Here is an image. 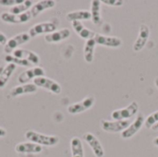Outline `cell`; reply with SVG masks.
I'll return each mask as SVG.
<instances>
[{
  "instance_id": "4",
  "label": "cell",
  "mask_w": 158,
  "mask_h": 157,
  "mask_svg": "<svg viewBox=\"0 0 158 157\" xmlns=\"http://www.w3.org/2000/svg\"><path fill=\"white\" fill-rule=\"evenodd\" d=\"M95 103V98L94 96H87L80 102L71 104L68 106L67 110L70 115H77L85 112L92 108Z\"/></svg>"
},
{
  "instance_id": "29",
  "label": "cell",
  "mask_w": 158,
  "mask_h": 157,
  "mask_svg": "<svg viewBox=\"0 0 158 157\" xmlns=\"http://www.w3.org/2000/svg\"><path fill=\"white\" fill-rule=\"evenodd\" d=\"M101 2L107 6H119L123 5V1H121V0H103Z\"/></svg>"
},
{
  "instance_id": "32",
  "label": "cell",
  "mask_w": 158,
  "mask_h": 157,
  "mask_svg": "<svg viewBox=\"0 0 158 157\" xmlns=\"http://www.w3.org/2000/svg\"><path fill=\"white\" fill-rule=\"evenodd\" d=\"M153 143H154V145H155V146L158 147V137H156V138H155V139H154Z\"/></svg>"
},
{
  "instance_id": "3",
  "label": "cell",
  "mask_w": 158,
  "mask_h": 157,
  "mask_svg": "<svg viewBox=\"0 0 158 157\" xmlns=\"http://www.w3.org/2000/svg\"><path fill=\"white\" fill-rule=\"evenodd\" d=\"M139 111V104L133 101L128 106L115 110L111 113L113 120H129L131 118L135 116Z\"/></svg>"
},
{
  "instance_id": "31",
  "label": "cell",
  "mask_w": 158,
  "mask_h": 157,
  "mask_svg": "<svg viewBox=\"0 0 158 157\" xmlns=\"http://www.w3.org/2000/svg\"><path fill=\"white\" fill-rule=\"evenodd\" d=\"M6 135V130L0 127V138H4Z\"/></svg>"
},
{
  "instance_id": "2",
  "label": "cell",
  "mask_w": 158,
  "mask_h": 157,
  "mask_svg": "<svg viewBox=\"0 0 158 157\" xmlns=\"http://www.w3.org/2000/svg\"><path fill=\"white\" fill-rule=\"evenodd\" d=\"M31 40V36L29 35L28 32H21L19 33L13 37H11L9 40H7L6 43L4 45V52L6 55L12 54L17 48L22 44L27 43Z\"/></svg>"
},
{
  "instance_id": "15",
  "label": "cell",
  "mask_w": 158,
  "mask_h": 157,
  "mask_svg": "<svg viewBox=\"0 0 158 157\" xmlns=\"http://www.w3.org/2000/svg\"><path fill=\"white\" fill-rule=\"evenodd\" d=\"M12 56L15 57L20 58V59L26 60V61L30 62L32 66L38 65L40 63L39 56L36 53L30 51V50H27V49H22V48L17 49L12 53Z\"/></svg>"
},
{
  "instance_id": "11",
  "label": "cell",
  "mask_w": 158,
  "mask_h": 157,
  "mask_svg": "<svg viewBox=\"0 0 158 157\" xmlns=\"http://www.w3.org/2000/svg\"><path fill=\"white\" fill-rule=\"evenodd\" d=\"M45 75L44 69L41 67H33L25 71H23L18 78V81L20 84H26L31 80H34L39 77H44Z\"/></svg>"
},
{
  "instance_id": "35",
  "label": "cell",
  "mask_w": 158,
  "mask_h": 157,
  "mask_svg": "<svg viewBox=\"0 0 158 157\" xmlns=\"http://www.w3.org/2000/svg\"><path fill=\"white\" fill-rule=\"evenodd\" d=\"M4 66H0V75H1V73H2V71H3V69H4Z\"/></svg>"
},
{
  "instance_id": "12",
  "label": "cell",
  "mask_w": 158,
  "mask_h": 157,
  "mask_svg": "<svg viewBox=\"0 0 158 157\" xmlns=\"http://www.w3.org/2000/svg\"><path fill=\"white\" fill-rule=\"evenodd\" d=\"M84 141L87 143V144L92 149L94 155L95 157H104L105 156V150L100 143V141L91 132H87L83 135Z\"/></svg>"
},
{
  "instance_id": "10",
  "label": "cell",
  "mask_w": 158,
  "mask_h": 157,
  "mask_svg": "<svg viewBox=\"0 0 158 157\" xmlns=\"http://www.w3.org/2000/svg\"><path fill=\"white\" fill-rule=\"evenodd\" d=\"M150 28L146 24H142L140 26V31L138 37L136 38L134 43H133V51L134 52H140L143 49V47L146 45L149 37H150Z\"/></svg>"
},
{
  "instance_id": "1",
  "label": "cell",
  "mask_w": 158,
  "mask_h": 157,
  "mask_svg": "<svg viewBox=\"0 0 158 157\" xmlns=\"http://www.w3.org/2000/svg\"><path fill=\"white\" fill-rule=\"evenodd\" d=\"M25 138L33 143H36L40 146H56L59 143V138L53 135H45L39 133L34 130H28L24 134Z\"/></svg>"
},
{
  "instance_id": "26",
  "label": "cell",
  "mask_w": 158,
  "mask_h": 157,
  "mask_svg": "<svg viewBox=\"0 0 158 157\" xmlns=\"http://www.w3.org/2000/svg\"><path fill=\"white\" fill-rule=\"evenodd\" d=\"M5 61H6L7 63H12L16 66H21V67H26V68L32 66L30 62L23 60V59H20V58H18V57H15L12 55H7L5 57Z\"/></svg>"
},
{
  "instance_id": "21",
  "label": "cell",
  "mask_w": 158,
  "mask_h": 157,
  "mask_svg": "<svg viewBox=\"0 0 158 157\" xmlns=\"http://www.w3.org/2000/svg\"><path fill=\"white\" fill-rule=\"evenodd\" d=\"M95 40L94 39H90L87 40L85 44H84V48H83V56H84V60L87 63H92L94 61V49H95Z\"/></svg>"
},
{
  "instance_id": "28",
  "label": "cell",
  "mask_w": 158,
  "mask_h": 157,
  "mask_svg": "<svg viewBox=\"0 0 158 157\" xmlns=\"http://www.w3.org/2000/svg\"><path fill=\"white\" fill-rule=\"evenodd\" d=\"M23 0H0V6H14L19 4H21Z\"/></svg>"
},
{
  "instance_id": "20",
  "label": "cell",
  "mask_w": 158,
  "mask_h": 157,
  "mask_svg": "<svg viewBox=\"0 0 158 157\" xmlns=\"http://www.w3.org/2000/svg\"><path fill=\"white\" fill-rule=\"evenodd\" d=\"M66 19L69 21H81V20H90L92 19L91 11L89 10H75L67 14Z\"/></svg>"
},
{
  "instance_id": "8",
  "label": "cell",
  "mask_w": 158,
  "mask_h": 157,
  "mask_svg": "<svg viewBox=\"0 0 158 157\" xmlns=\"http://www.w3.org/2000/svg\"><path fill=\"white\" fill-rule=\"evenodd\" d=\"M0 19L5 22V23H9V24H22V23H26L28 21H30L31 19H32V17L31 15L30 10L19 14V15H14V14H10L8 12H3L0 15Z\"/></svg>"
},
{
  "instance_id": "22",
  "label": "cell",
  "mask_w": 158,
  "mask_h": 157,
  "mask_svg": "<svg viewBox=\"0 0 158 157\" xmlns=\"http://www.w3.org/2000/svg\"><path fill=\"white\" fill-rule=\"evenodd\" d=\"M101 1L100 0H93L91 2V15L92 20L94 24L99 25L102 22L101 17Z\"/></svg>"
},
{
  "instance_id": "23",
  "label": "cell",
  "mask_w": 158,
  "mask_h": 157,
  "mask_svg": "<svg viewBox=\"0 0 158 157\" xmlns=\"http://www.w3.org/2000/svg\"><path fill=\"white\" fill-rule=\"evenodd\" d=\"M16 68H17V66L12 64V63H8L4 68V69L0 75V89H3L6 85L10 77L12 76V74L16 70Z\"/></svg>"
},
{
  "instance_id": "34",
  "label": "cell",
  "mask_w": 158,
  "mask_h": 157,
  "mask_svg": "<svg viewBox=\"0 0 158 157\" xmlns=\"http://www.w3.org/2000/svg\"><path fill=\"white\" fill-rule=\"evenodd\" d=\"M155 85L156 86V88L158 89V77H157V78H156V79H155Z\"/></svg>"
},
{
  "instance_id": "13",
  "label": "cell",
  "mask_w": 158,
  "mask_h": 157,
  "mask_svg": "<svg viewBox=\"0 0 158 157\" xmlns=\"http://www.w3.org/2000/svg\"><path fill=\"white\" fill-rule=\"evenodd\" d=\"M94 40L96 44L111 47V48H118L122 45V40L116 36H107L96 33L94 36Z\"/></svg>"
},
{
  "instance_id": "33",
  "label": "cell",
  "mask_w": 158,
  "mask_h": 157,
  "mask_svg": "<svg viewBox=\"0 0 158 157\" xmlns=\"http://www.w3.org/2000/svg\"><path fill=\"white\" fill-rule=\"evenodd\" d=\"M152 130H154V131H156L158 130V123H156V125H154L153 127H152V129H151Z\"/></svg>"
},
{
  "instance_id": "9",
  "label": "cell",
  "mask_w": 158,
  "mask_h": 157,
  "mask_svg": "<svg viewBox=\"0 0 158 157\" xmlns=\"http://www.w3.org/2000/svg\"><path fill=\"white\" fill-rule=\"evenodd\" d=\"M144 122H145V118H144L143 115V114H139L136 117V118L134 119V121L131 122L130 124V126L124 131L121 132L122 139L127 140V139L132 138L136 133H138L141 130V129L144 125Z\"/></svg>"
},
{
  "instance_id": "17",
  "label": "cell",
  "mask_w": 158,
  "mask_h": 157,
  "mask_svg": "<svg viewBox=\"0 0 158 157\" xmlns=\"http://www.w3.org/2000/svg\"><path fill=\"white\" fill-rule=\"evenodd\" d=\"M55 6H56V1L54 0H42V1L37 2L35 5H33L31 7L30 12H31L32 19H34L37 16H39L41 13H43L44 11L53 8Z\"/></svg>"
},
{
  "instance_id": "5",
  "label": "cell",
  "mask_w": 158,
  "mask_h": 157,
  "mask_svg": "<svg viewBox=\"0 0 158 157\" xmlns=\"http://www.w3.org/2000/svg\"><path fill=\"white\" fill-rule=\"evenodd\" d=\"M56 30V24L51 21H45V22H40L37 24H34L31 27L28 33L31 36V38H34L41 34H49Z\"/></svg>"
},
{
  "instance_id": "18",
  "label": "cell",
  "mask_w": 158,
  "mask_h": 157,
  "mask_svg": "<svg viewBox=\"0 0 158 157\" xmlns=\"http://www.w3.org/2000/svg\"><path fill=\"white\" fill-rule=\"evenodd\" d=\"M71 32L69 31V29L65 28V29H61L59 31H56L52 33L46 34L44 36V40L45 42L49 43H60L66 39H68L70 36Z\"/></svg>"
},
{
  "instance_id": "16",
  "label": "cell",
  "mask_w": 158,
  "mask_h": 157,
  "mask_svg": "<svg viewBox=\"0 0 158 157\" xmlns=\"http://www.w3.org/2000/svg\"><path fill=\"white\" fill-rule=\"evenodd\" d=\"M15 151L18 154H40L43 147L31 142H25L18 143L15 146Z\"/></svg>"
},
{
  "instance_id": "7",
  "label": "cell",
  "mask_w": 158,
  "mask_h": 157,
  "mask_svg": "<svg viewBox=\"0 0 158 157\" xmlns=\"http://www.w3.org/2000/svg\"><path fill=\"white\" fill-rule=\"evenodd\" d=\"M130 124L131 122L129 120H113V121L106 120V119L101 120V127L103 130L110 133L122 132L130 126Z\"/></svg>"
},
{
  "instance_id": "30",
  "label": "cell",
  "mask_w": 158,
  "mask_h": 157,
  "mask_svg": "<svg viewBox=\"0 0 158 157\" xmlns=\"http://www.w3.org/2000/svg\"><path fill=\"white\" fill-rule=\"evenodd\" d=\"M7 42V38L6 36V34L2 31H0V44L1 45H5Z\"/></svg>"
},
{
  "instance_id": "24",
  "label": "cell",
  "mask_w": 158,
  "mask_h": 157,
  "mask_svg": "<svg viewBox=\"0 0 158 157\" xmlns=\"http://www.w3.org/2000/svg\"><path fill=\"white\" fill-rule=\"evenodd\" d=\"M72 157H84V149L80 138L73 137L70 141Z\"/></svg>"
},
{
  "instance_id": "6",
  "label": "cell",
  "mask_w": 158,
  "mask_h": 157,
  "mask_svg": "<svg viewBox=\"0 0 158 157\" xmlns=\"http://www.w3.org/2000/svg\"><path fill=\"white\" fill-rule=\"evenodd\" d=\"M33 84L38 88H42L44 90H47L55 94H59L61 93V86L58 82L56 81L49 79L45 76L39 77L33 80Z\"/></svg>"
},
{
  "instance_id": "19",
  "label": "cell",
  "mask_w": 158,
  "mask_h": 157,
  "mask_svg": "<svg viewBox=\"0 0 158 157\" xmlns=\"http://www.w3.org/2000/svg\"><path fill=\"white\" fill-rule=\"evenodd\" d=\"M71 25H72V28L75 31V32L81 38L85 39L86 41L90 40V39H94L95 34H96L92 30L86 28L81 21H73V22H71Z\"/></svg>"
},
{
  "instance_id": "25",
  "label": "cell",
  "mask_w": 158,
  "mask_h": 157,
  "mask_svg": "<svg viewBox=\"0 0 158 157\" xmlns=\"http://www.w3.org/2000/svg\"><path fill=\"white\" fill-rule=\"evenodd\" d=\"M32 4H33V1H31V0H23V2L21 4L11 6L7 12L10 14L19 15V14H21V13H24V12L30 10L31 7L32 6Z\"/></svg>"
},
{
  "instance_id": "27",
  "label": "cell",
  "mask_w": 158,
  "mask_h": 157,
  "mask_svg": "<svg viewBox=\"0 0 158 157\" xmlns=\"http://www.w3.org/2000/svg\"><path fill=\"white\" fill-rule=\"evenodd\" d=\"M156 123H158V111H156L152 114H150L147 118L145 119V122H144V126L145 128L147 129H152V127L154 125H156Z\"/></svg>"
},
{
  "instance_id": "14",
  "label": "cell",
  "mask_w": 158,
  "mask_h": 157,
  "mask_svg": "<svg viewBox=\"0 0 158 157\" xmlns=\"http://www.w3.org/2000/svg\"><path fill=\"white\" fill-rule=\"evenodd\" d=\"M37 91V87L33 83H26V84H20L18 85L10 90V92L7 94V99L15 98L23 94L27 93H33Z\"/></svg>"
}]
</instances>
